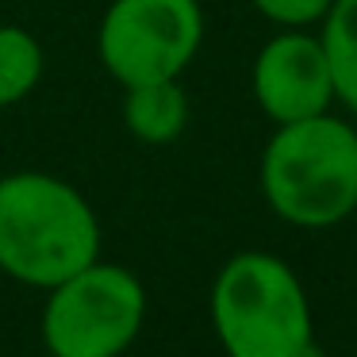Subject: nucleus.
<instances>
[{
	"instance_id": "1",
	"label": "nucleus",
	"mask_w": 357,
	"mask_h": 357,
	"mask_svg": "<svg viewBox=\"0 0 357 357\" xmlns=\"http://www.w3.org/2000/svg\"><path fill=\"white\" fill-rule=\"evenodd\" d=\"M100 257V219L70 181L50 173L0 177V269L31 288H54Z\"/></svg>"
},
{
	"instance_id": "5",
	"label": "nucleus",
	"mask_w": 357,
	"mask_h": 357,
	"mask_svg": "<svg viewBox=\"0 0 357 357\" xmlns=\"http://www.w3.org/2000/svg\"><path fill=\"white\" fill-rule=\"evenodd\" d=\"M204 43L200 0H112L96 50L123 89L177 81Z\"/></svg>"
},
{
	"instance_id": "2",
	"label": "nucleus",
	"mask_w": 357,
	"mask_h": 357,
	"mask_svg": "<svg viewBox=\"0 0 357 357\" xmlns=\"http://www.w3.org/2000/svg\"><path fill=\"white\" fill-rule=\"evenodd\" d=\"M257 177L284 223L326 231L357 211V131L331 112L277 123Z\"/></svg>"
},
{
	"instance_id": "10",
	"label": "nucleus",
	"mask_w": 357,
	"mask_h": 357,
	"mask_svg": "<svg viewBox=\"0 0 357 357\" xmlns=\"http://www.w3.org/2000/svg\"><path fill=\"white\" fill-rule=\"evenodd\" d=\"M277 27H311L326 16L331 0H250Z\"/></svg>"
},
{
	"instance_id": "8",
	"label": "nucleus",
	"mask_w": 357,
	"mask_h": 357,
	"mask_svg": "<svg viewBox=\"0 0 357 357\" xmlns=\"http://www.w3.org/2000/svg\"><path fill=\"white\" fill-rule=\"evenodd\" d=\"M319 24H323L319 43L331 66L334 100L357 116V0H331Z\"/></svg>"
},
{
	"instance_id": "4",
	"label": "nucleus",
	"mask_w": 357,
	"mask_h": 357,
	"mask_svg": "<svg viewBox=\"0 0 357 357\" xmlns=\"http://www.w3.org/2000/svg\"><path fill=\"white\" fill-rule=\"evenodd\" d=\"M146 319V288L127 265L89 261L47 288L43 342L50 357H119Z\"/></svg>"
},
{
	"instance_id": "7",
	"label": "nucleus",
	"mask_w": 357,
	"mask_h": 357,
	"mask_svg": "<svg viewBox=\"0 0 357 357\" xmlns=\"http://www.w3.org/2000/svg\"><path fill=\"white\" fill-rule=\"evenodd\" d=\"M123 127L139 142L165 146L177 142L188 127V96L177 81H150V85H131L123 96Z\"/></svg>"
},
{
	"instance_id": "3",
	"label": "nucleus",
	"mask_w": 357,
	"mask_h": 357,
	"mask_svg": "<svg viewBox=\"0 0 357 357\" xmlns=\"http://www.w3.org/2000/svg\"><path fill=\"white\" fill-rule=\"evenodd\" d=\"M211 326L227 357H315L300 277L265 250H242L211 284Z\"/></svg>"
},
{
	"instance_id": "6",
	"label": "nucleus",
	"mask_w": 357,
	"mask_h": 357,
	"mask_svg": "<svg viewBox=\"0 0 357 357\" xmlns=\"http://www.w3.org/2000/svg\"><path fill=\"white\" fill-rule=\"evenodd\" d=\"M254 100L273 123H296L331 112L334 81L319 35L284 27L254 58Z\"/></svg>"
},
{
	"instance_id": "9",
	"label": "nucleus",
	"mask_w": 357,
	"mask_h": 357,
	"mask_svg": "<svg viewBox=\"0 0 357 357\" xmlns=\"http://www.w3.org/2000/svg\"><path fill=\"white\" fill-rule=\"evenodd\" d=\"M47 58L31 31L24 27H0V108L27 100L43 81Z\"/></svg>"
}]
</instances>
